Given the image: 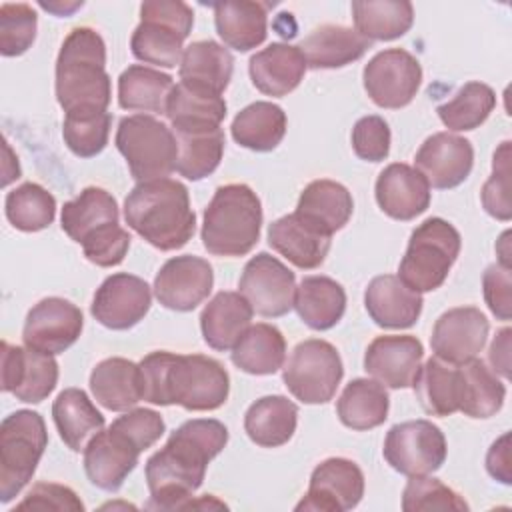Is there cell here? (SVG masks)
<instances>
[{
  "mask_svg": "<svg viewBox=\"0 0 512 512\" xmlns=\"http://www.w3.org/2000/svg\"><path fill=\"white\" fill-rule=\"evenodd\" d=\"M16 510H70V512H82L84 504L76 496V492L68 486L56 484V482H38L32 486V490L24 496L22 502L16 504Z\"/></svg>",
  "mask_w": 512,
  "mask_h": 512,
  "instance_id": "54",
  "label": "cell"
},
{
  "mask_svg": "<svg viewBox=\"0 0 512 512\" xmlns=\"http://www.w3.org/2000/svg\"><path fill=\"white\" fill-rule=\"evenodd\" d=\"M238 288L260 316L278 318L294 308V272L268 252H260L246 262Z\"/></svg>",
  "mask_w": 512,
  "mask_h": 512,
  "instance_id": "13",
  "label": "cell"
},
{
  "mask_svg": "<svg viewBox=\"0 0 512 512\" xmlns=\"http://www.w3.org/2000/svg\"><path fill=\"white\" fill-rule=\"evenodd\" d=\"M116 198L98 186L84 188L74 200L62 206V230L78 244H82L98 228L118 222Z\"/></svg>",
  "mask_w": 512,
  "mask_h": 512,
  "instance_id": "41",
  "label": "cell"
},
{
  "mask_svg": "<svg viewBox=\"0 0 512 512\" xmlns=\"http://www.w3.org/2000/svg\"><path fill=\"white\" fill-rule=\"evenodd\" d=\"M422 304L420 292L408 288L394 274L372 278L364 292L366 312L380 328L402 330L414 326L420 318Z\"/></svg>",
  "mask_w": 512,
  "mask_h": 512,
  "instance_id": "24",
  "label": "cell"
},
{
  "mask_svg": "<svg viewBox=\"0 0 512 512\" xmlns=\"http://www.w3.org/2000/svg\"><path fill=\"white\" fill-rule=\"evenodd\" d=\"M380 210L394 218L408 222L430 206V186L426 178L404 162L388 164L374 186Z\"/></svg>",
  "mask_w": 512,
  "mask_h": 512,
  "instance_id": "23",
  "label": "cell"
},
{
  "mask_svg": "<svg viewBox=\"0 0 512 512\" xmlns=\"http://www.w3.org/2000/svg\"><path fill=\"white\" fill-rule=\"evenodd\" d=\"M112 424L122 432H126L142 448V452L148 450L152 444H156L160 436L166 432V424L162 416L150 408L128 410L126 414L118 416Z\"/></svg>",
  "mask_w": 512,
  "mask_h": 512,
  "instance_id": "55",
  "label": "cell"
},
{
  "mask_svg": "<svg viewBox=\"0 0 512 512\" xmlns=\"http://www.w3.org/2000/svg\"><path fill=\"white\" fill-rule=\"evenodd\" d=\"M386 462L404 476H426L446 460V438L430 420L394 424L384 440Z\"/></svg>",
  "mask_w": 512,
  "mask_h": 512,
  "instance_id": "11",
  "label": "cell"
},
{
  "mask_svg": "<svg viewBox=\"0 0 512 512\" xmlns=\"http://www.w3.org/2000/svg\"><path fill=\"white\" fill-rule=\"evenodd\" d=\"M390 398L386 388L368 378H354L342 390L336 412L340 422L352 430H370L388 418Z\"/></svg>",
  "mask_w": 512,
  "mask_h": 512,
  "instance_id": "40",
  "label": "cell"
},
{
  "mask_svg": "<svg viewBox=\"0 0 512 512\" xmlns=\"http://www.w3.org/2000/svg\"><path fill=\"white\" fill-rule=\"evenodd\" d=\"M354 30L366 40H394L404 36L414 22V8L406 0L352 2Z\"/></svg>",
  "mask_w": 512,
  "mask_h": 512,
  "instance_id": "44",
  "label": "cell"
},
{
  "mask_svg": "<svg viewBox=\"0 0 512 512\" xmlns=\"http://www.w3.org/2000/svg\"><path fill=\"white\" fill-rule=\"evenodd\" d=\"M414 392L426 414L450 416L460 406V370L438 356H432L420 366Z\"/></svg>",
  "mask_w": 512,
  "mask_h": 512,
  "instance_id": "39",
  "label": "cell"
},
{
  "mask_svg": "<svg viewBox=\"0 0 512 512\" xmlns=\"http://www.w3.org/2000/svg\"><path fill=\"white\" fill-rule=\"evenodd\" d=\"M362 80L376 106L398 110L414 100L422 82V68L408 50L388 48L368 60Z\"/></svg>",
  "mask_w": 512,
  "mask_h": 512,
  "instance_id": "12",
  "label": "cell"
},
{
  "mask_svg": "<svg viewBox=\"0 0 512 512\" xmlns=\"http://www.w3.org/2000/svg\"><path fill=\"white\" fill-rule=\"evenodd\" d=\"M58 382V362L52 354L2 342V390L20 402L46 400Z\"/></svg>",
  "mask_w": 512,
  "mask_h": 512,
  "instance_id": "16",
  "label": "cell"
},
{
  "mask_svg": "<svg viewBox=\"0 0 512 512\" xmlns=\"http://www.w3.org/2000/svg\"><path fill=\"white\" fill-rule=\"evenodd\" d=\"M342 376L344 366L338 350L320 338L300 342L292 350L282 374L290 394L304 404L330 402Z\"/></svg>",
  "mask_w": 512,
  "mask_h": 512,
  "instance_id": "10",
  "label": "cell"
},
{
  "mask_svg": "<svg viewBox=\"0 0 512 512\" xmlns=\"http://www.w3.org/2000/svg\"><path fill=\"white\" fill-rule=\"evenodd\" d=\"M52 418L62 442L72 452H84L92 436L104 428L102 412L80 388H66L56 396Z\"/></svg>",
  "mask_w": 512,
  "mask_h": 512,
  "instance_id": "33",
  "label": "cell"
},
{
  "mask_svg": "<svg viewBox=\"0 0 512 512\" xmlns=\"http://www.w3.org/2000/svg\"><path fill=\"white\" fill-rule=\"evenodd\" d=\"M90 390L100 406L124 412L142 400L140 366L126 358H106L90 374Z\"/></svg>",
  "mask_w": 512,
  "mask_h": 512,
  "instance_id": "32",
  "label": "cell"
},
{
  "mask_svg": "<svg viewBox=\"0 0 512 512\" xmlns=\"http://www.w3.org/2000/svg\"><path fill=\"white\" fill-rule=\"evenodd\" d=\"M496 106L494 90L484 82H466L452 100L436 108L442 124L454 132H468L486 122Z\"/></svg>",
  "mask_w": 512,
  "mask_h": 512,
  "instance_id": "46",
  "label": "cell"
},
{
  "mask_svg": "<svg viewBox=\"0 0 512 512\" xmlns=\"http://www.w3.org/2000/svg\"><path fill=\"white\" fill-rule=\"evenodd\" d=\"M482 206L484 210L502 222L512 216L510 204V142H502L492 158V174L482 186Z\"/></svg>",
  "mask_w": 512,
  "mask_h": 512,
  "instance_id": "51",
  "label": "cell"
},
{
  "mask_svg": "<svg viewBox=\"0 0 512 512\" xmlns=\"http://www.w3.org/2000/svg\"><path fill=\"white\" fill-rule=\"evenodd\" d=\"M124 220L162 252L182 248L196 230L188 188L172 178L138 182L124 200Z\"/></svg>",
  "mask_w": 512,
  "mask_h": 512,
  "instance_id": "3",
  "label": "cell"
},
{
  "mask_svg": "<svg viewBox=\"0 0 512 512\" xmlns=\"http://www.w3.org/2000/svg\"><path fill=\"white\" fill-rule=\"evenodd\" d=\"M416 170L426 178L428 186L436 190H450L460 186L472 172L474 148L470 140L436 132L424 140L414 156Z\"/></svg>",
  "mask_w": 512,
  "mask_h": 512,
  "instance_id": "20",
  "label": "cell"
},
{
  "mask_svg": "<svg viewBox=\"0 0 512 512\" xmlns=\"http://www.w3.org/2000/svg\"><path fill=\"white\" fill-rule=\"evenodd\" d=\"M194 26V12L180 0H148L140 6V24L132 32V54L154 66L174 68L184 54V40Z\"/></svg>",
  "mask_w": 512,
  "mask_h": 512,
  "instance_id": "6",
  "label": "cell"
},
{
  "mask_svg": "<svg viewBox=\"0 0 512 512\" xmlns=\"http://www.w3.org/2000/svg\"><path fill=\"white\" fill-rule=\"evenodd\" d=\"M332 236L320 232L296 212L274 220L268 226V244L288 262L302 270L318 268L328 250Z\"/></svg>",
  "mask_w": 512,
  "mask_h": 512,
  "instance_id": "26",
  "label": "cell"
},
{
  "mask_svg": "<svg viewBox=\"0 0 512 512\" xmlns=\"http://www.w3.org/2000/svg\"><path fill=\"white\" fill-rule=\"evenodd\" d=\"M298 424V406L286 396H262L244 414V430L248 438L262 448H278L286 444Z\"/></svg>",
  "mask_w": 512,
  "mask_h": 512,
  "instance_id": "34",
  "label": "cell"
},
{
  "mask_svg": "<svg viewBox=\"0 0 512 512\" xmlns=\"http://www.w3.org/2000/svg\"><path fill=\"white\" fill-rule=\"evenodd\" d=\"M172 88L174 80L170 74L132 64L118 78V104L124 110L164 114Z\"/></svg>",
  "mask_w": 512,
  "mask_h": 512,
  "instance_id": "42",
  "label": "cell"
},
{
  "mask_svg": "<svg viewBox=\"0 0 512 512\" xmlns=\"http://www.w3.org/2000/svg\"><path fill=\"white\" fill-rule=\"evenodd\" d=\"M402 510H468L466 500L438 478L410 476L402 492Z\"/></svg>",
  "mask_w": 512,
  "mask_h": 512,
  "instance_id": "49",
  "label": "cell"
},
{
  "mask_svg": "<svg viewBox=\"0 0 512 512\" xmlns=\"http://www.w3.org/2000/svg\"><path fill=\"white\" fill-rule=\"evenodd\" d=\"M460 370V406L458 410L470 418L494 416L506 396V386L500 382L482 360H468L458 366Z\"/></svg>",
  "mask_w": 512,
  "mask_h": 512,
  "instance_id": "43",
  "label": "cell"
},
{
  "mask_svg": "<svg viewBox=\"0 0 512 512\" xmlns=\"http://www.w3.org/2000/svg\"><path fill=\"white\" fill-rule=\"evenodd\" d=\"M252 306L240 292H218L200 314L204 342L220 352L232 350L240 336L250 328Z\"/></svg>",
  "mask_w": 512,
  "mask_h": 512,
  "instance_id": "27",
  "label": "cell"
},
{
  "mask_svg": "<svg viewBox=\"0 0 512 512\" xmlns=\"http://www.w3.org/2000/svg\"><path fill=\"white\" fill-rule=\"evenodd\" d=\"M152 304V292L140 276L118 272L108 276L96 290L90 312L110 330H128L136 326Z\"/></svg>",
  "mask_w": 512,
  "mask_h": 512,
  "instance_id": "18",
  "label": "cell"
},
{
  "mask_svg": "<svg viewBox=\"0 0 512 512\" xmlns=\"http://www.w3.org/2000/svg\"><path fill=\"white\" fill-rule=\"evenodd\" d=\"M484 300L490 312L498 320H510L512 316V272L508 266L490 264L482 276Z\"/></svg>",
  "mask_w": 512,
  "mask_h": 512,
  "instance_id": "56",
  "label": "cell"
},
{
  "mask_svg": "<svg viewBox=\"0 0 512 512\" xmlns=\"http://www.w3.org/2000/svg\"><path fill=\"white\" fill-rule=\"evenodd\" d=\"M286 112L272 102H252L242 108L230 126L232 138L254 152L274 150L286 134Z\"/></svg>",
  "mask_w": 512,
  "mask_h": 512,
  "instance_id": "37",
  "label": "cell"
},
{
  "mask_svg": "<svg viewBox=\"0 0 512 512\" xmlns=\"http://www.w3.org/2000/svg\"><path fill=\"white\" fill-rule=\"evenodd\" d=\"M8 222L22 232L48 228L56 216L54 196L36 182H24L6 194L4 202Z\"/></svg>",
  "mask_w": 512,
  "mask_h": 512,
  "instance_id": "47",
  "label": "cell"
},
{
  "mask_svg": "<svg viewBox=\"0 0 512 512\" xmlns=\"http://www.w3.org/2000/svg\"><path fill=\"white\" fill-rule=\"evenodd\" d=\"M460 246V232L448 220H424L410 234L398 278L420 294L440 288L460 254Z\"/></svg>",
  "mask_w": 512,
  "mask_h": 512,
  "instance_id": "7",
  "label": "cell"
},
{
  "mask_svg": "<svg viewBox=\"0 0 512 512\" xmlns=\"http://www.w3.org/2000/svg\"><path fill=\"white\" fill-rule=\"evenodd\" d=\"M214 24L222 42L238 52H248L266 40L268 4L232 0L214 4Z\"/></svg>",
  "mask_w": 512,
  "mask_h": 512,
  "instance_id": "31",
  "label": "cell"
},
{
  "mask_svg": "<svg viewBox=\"0 0 512 512\" xmlns=\"http://www.w3.org/2000/svg\"><path fill=\"white\" fill-rule=\"evenodd\" d=\"M488 330V318L476 306H458L436 320L430 346L434 356L460 366L480 354Z\"/></svg>",
  "mask_w": 512,
  "mask_h": 512,
  "instance_id": "21",
  "label": "cell"
},
{
  "mask_svg": "<svg viewBox=\"0 0 512 512\" xmlns=\"http://www.w3.org/2000/svg\"><path fill=\"white\" fill-rule=\"evenodd\" d=\"M510 328L498 330L496 338L492 340L488 358L492 364V372H498L500 376H510Z\"/></svg>",
  "mask_w": 512,
  "mask_h": 512,
  "instance_id": "58",
  "label": "cell"
},
{
  "mask_svg": "<svg viewBox=\"0 0 512 512\" xmlns=\"http://www.w3.org/2000/svg\"><path fill=\"white\" fill-rule=\"evenodd\" d=\"M262 228V204L246 184L220 186L204 210L202 244L214 256L248 254Z\"/></svg>",
  "mask_w": 512,
  "mask_h": 512,
  "instance_id": "5",
  "label": "cell"
},
{
  "mask_svg": "<svg viewBox=\"0 0 512 512\" xmlns=\"http://www.w3.org/2000/svg\"><path fill=\"white\" fill-rule=\"evenodd\" d=\"M234 72L232 54L214 40H198L184 48L180 60V82L222 96Z\"/></svg>",
  "mask_w": 512,
  "mask_h": 512,
  "instance_id": "29",
  "label": "cell"
},
{
  "mask_svg": "<svg viewBox=\"0 0 512 512\" xmlns=\"http://www.w3.org/2000/svg\"><path fill=\"white\" fill-rule=\"evenodd\" d=\"M294 310L308 328L330 330L344 316L346 292L328 276H306L294 292Z\"/></svg>",
  "mask_w": 512,
  "mask_h": 512,
  "instance_id": "35",
  "label": "cell"
},
{
  "mask_svg": "<svg viewBox=\"0 0 512 512\" xmlns=\"http://www.w3.org/2000/svg\"><path fill=\"white\" fill-rule=\"evenodd\" d=\"M164 114L174 132L220 128V122L226 116V100L218 94L178 82L168 96Z\"/></svg>",
  "mask_w": 512,
  "mask_h": 512,
  "instance_id": "36",
  "label": "cell"
},
{
  "mask_svg": "<svg viewBox=\"0 0 512 512\" xmlns=\"http://www.w3.org/2000/svg\"><path fill=\"white\" fill-rule=\"evenodd\" d=\"M48 446L44 418L34 410H16L0 424V502L8 504L32 480Z\"/></svg>",
  "mask_w": 512,
  "mask_h": 512,
  "instance_id": "8",
  "label": "cell"
},
{
  "mask_svg": "<svg viewBox=\"0 0 512 512\" xmlns=\"http://www.w3.org/2000/svg\"><path fill=\"white\" fill-rule=\"evenodd\" d=\"M352 210L354 202L348 188L326 178L310 182L302 190L296 206V214L302 220L328 236L348 224Z\"/></svg>",
  "mask_w": 512,
  "mask_h": 512,
  "instance_id": "30",
  "label": "cell"
},
{
  "mask_svg": "<svg viewBox=\"0 0 512 512\" xmlns=\"http://www.w3.org/2000/svg\"><path fill=\"white\" fill-rule=\"evenodd\" d=\"M424 348L416 336H376L364 354V370L388 388H410L422 366Z\"/></svg>",
  "mask_w": 512,
  "mask_h": 512,
  "instance_id": "22",
  "label": "cell"
},
{
  "mask_svg": "<svg viewBox=\"0 0 512 512\" xmlns=\"http://www.w3.org/2000/svg\"><path fill=\"white\" fill-rule=\"evenodd\" d=\"M116 148L138 182L166 178L176 170V136L172 128L148 114L124 116L118 122Z\"/></svg>",
  "mask_w": 512,
  "mask_h": 512,
  "instance_id": "9",
  "label": "cell"
},
{
  "mask_svg": "<svg viewBox=\"0 0 512 512\" xmlns=\"http://www.w3.org/2000/svg\"><path fill=\"white\" fill-rule=\"evenodd\" d=\"M286 340L282 332L266 322L250 326L232 348V362L246 374L266 376L282 368Z\"/></svg>",
  "mask_w": 512,
  "mask_h": 512,
  "instance_id": "38",
  "label": "cell"
},
{
  "mask_svg": "<svg viewBox=\"0 0 512 512\" xmlns=\"http://www.w3.org/2000/svg\"><path fill=\"white\" fill-rule=\"evenodd\" d=\"M38 18L30 4L0 6V52L2 56L24 54L36 38Z\"/></svg>",
  "mask_w": 512,
  "mask_h": 512,
  "instance_id": "50",
  "label": "cell"
},
{
  "mask_svg": "<svg viewBox=\"0 0 512 512\" xmlns=\"http://www.w3.org/2000/svg\"><path fill=\"white\" fill-rule=\"evenodd\" d=\"M486 470L488 474L502 482L510 484L512 482V472H510V434L504 432L488 450L486 454Z\"/></svg>",
  "mask_w": 512,
  "mask_h": 512,
  "instance_id": "57",
  "label": "cell"
},
{
  "mask_svg": "<svg viewBox=\"0 0 512 512\" xmlns=\"http://www.w3.org/2000/svg\"><path fill=\"white\" fill-rule=\"evenodd\" d=\"M82 310L70 300L50 296L34 304L22 328V340L28 348L44 354L68 350L82 334Z\"/></svg>",
  "mask_w": 512,
  "mask_h": 512,
  "instance_id": "15",
  "label": "cell"
},
{
  "mask_svg": "<svg viewBox=\"0 0 512 512\" xmlns=\"http://www.w3.org/2000/svg\"><path fill=\"white\" fill-rule=\"evenodd\" d=\"M212 284L214 272L208 260L184 254L164 262L154 278V294L164 308L190 312L208 298Z\"/></svg>",
  "mask_w": 512,
  "mask_h": 512,
  "instance_id": "17",
  "label": "cell"
},
{
  "mask_svg": "<svg viewBox=\"0 0 512 512\" xmlns=\"http://www.w3.org/2000/svg\"><path fill=\"white\" fill-rule=\"evenodd\" d=\"M306 60L298 46L272 42L250 58L252 84L266 96H286L298 88L306 74Z\"/></svg>",
  "mask_w": 512,
  "mask_h": 512,
  "instance_id": "25",
  "label": "cell"
},
{
  "mask_svg": "<svg viewBox=\"0 0 512 512\" xmlns=\"http://www.w3.org/2000/svg\"><path fill=\"white\" fill-rule=\"evenodd\" d=\"M228 442V428L214 418H194L178 426L164 448L146 462L150 508H186L202 486L206 468Z\"/></svg>",
  "mask_w": 512,
  "mask_h": 512,
  "instance_id": "1",
  "label": "cell"
},
{
  "mask_svg": "<svg viewBox=\"0 0 512 512\" xmlns=\"http://www.w3.org/2000/svg\"><path fill=\"white\" fill-rule=\"evenodd\" d=\"M364 496V474L356 462L348 458H326L312 474L306 496L296 510L346 512L360 504Z\"/></svg>",
  "mask_w": 512,
  "mask_h": 512,
  "instance_id": "14",
  "label": "cell"
},
{
  "mask_svg": "<svg viewBox=\"0 0 512 512\" xmlns=\"http://www.w3.org/2000/svg\"><path fill=\"white\" fill-rule=\"evenodd\" d=\"M370 44L372 42L360 36L354 28L324 24L314 28L298 48L304 54L306 66L314 70H330L356 62L364 56Z\"/></svg>",
  "mask_w": 512,
  "mask_h": 512,
  "instance_id": "28",
  "label": "cell"
},
{
  "mask_svg": "<svg viewBox=\"0 0 512 512\" xmlns=\"http://www.w3.org/2000/svg\"><path fill=\"white\" fill-rule=\"evenodd\" d=\"M110 124V112H70L64 116L62 138L74 156L92 158L106 148Z\"/></svg>",
  "mask_w": 512,
  "mask_h": 512,
  "instance_id": "48",
  "label": "cell"
},
{
  "mask_svg": "<svg viewBox=\"0 0 512 512\" xmlns=\"http://www.w3.org/2000/svg\"><path fill=\"white\" fill-rule=\"evenodd\" d=\"M174 136L178 142L176 172L180 176L196 182L210 176L218 168L224 154L222 128L184 130V132H174Z\"/></svg>",
  "mask_w": 512,
  "mask_h": 512,
  "instance_id": "45",
  "label": "cell"
},
{
  "mask_svg": "<svg viewBox=\"0 0 512 512\" xmlns=\"http://www.w3.org/2000/svg\"><path fill=\"white\" fill-rule=\"evenodd\" d=\"M112 84L106 72V44L88 26L74 28L56 58V100L66 114L106 112Z\"/></svg>",
  "mask_w": 512,
  "mask_h": 512,
  "instance_id": "4",
  "label": "cell"
},
{
  "mask_svg": "<svg viewBox=\"0 0 512 512\" xmlns=\"http://www.w3.org/2000/svg\"><path fill=\"white\" fill-rule=\"evenodd\" d=\"M142 400L156 406L178 404L206 412L220 408L230 392L226 368L204 354H174L156 350L140 360Z\"/></svg>",
  "mask_w": 512,
  "mask_h": 512,
  "instance_id": "2",
  "label": "cell"
},
{
  "mask_svg": "<svg viewBox=\"0 0 512 512\" xmlns=\"http://www.w3.org/2000/svg\"><path fill=\"white\" fill-rule=\"evenodd\" d=\"M130 240L132 238L128 230H124L118 222H112L92 232L80 246L84 250V256L92 264L102 268H112L124 260L130 248Z\"/></svg>",
  "mask_w": 512,
  "mask_h": 512,
  "instance_id": "52",
  "label": "cell"
},
{
  "mask_svg": "<svg viewBox=\"0 0 512 512\" xmlns=\"http://www.w3.org/2000/svg\"><path fill=\"white\" fill-rule=\"evenodd\" d=\"M354 154L368 162H382L390 152V128L382 116L360 118L352 128Z\"/></svg>",
  "mask_w": 512,
  "mask_h": 512,
  "instance_id": "53",
  "label": "cell"
},
{
  "mask_svg": "<svg viewBox=\"0 0 512 512\" xmlns=\"http://www.w3.org/2000/svg\"><path fill=\"white\" fill-rule=\"evenodd\" d=\"M142 448L114 424L100 430L84 448V472L88 480L106 492H116L136 468Z\"/></svg>",
  "mask_w": 512,
  "mask_h": 512,
  "instance_id": "19",
  "label": "cell"
}]
</instances>
